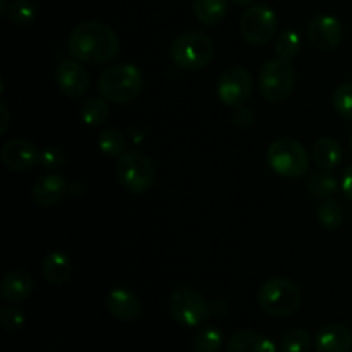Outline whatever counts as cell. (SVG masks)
Listing matches in <instances>:
<instances>
[{
	"mask_svg": "<svg viewBox=\"0 0 352 352\" xmlns=\"http://www.w3.org/2000/svg\"><path fill=\"white\" fill-rule=\"evenodd\" d=\"M253 91V79L251 74L241 65H232L226 69L217 82V96L227 107H244Z\"/></svg>",
	"mask_w": 352,
	"mask_h": 352,
	"instance_id": "cell-10",
	"label": "cell"
},
{
	"mask_svg": "<svg viewBox=\"0 0 352 352\" xmlns=\"http://www.w3.org/2000/svg\"><path fill=\"white\" fill-rule=\"evenodd\" d=\"M229 2L227 0H192V12L199 23L215 26L227 16Z\"/></svg>",
	"mask_w": 352,
	"mask_h": 352,
	"instance_id": "cell-21",
	"label": "cell"
},
{
	"mask_svg": "<svg viewBox=\"0 0 352 352\" xmlns=\"http://www.w3.org/2000/svg\"><path fill=\"white\" fill-rule=\"evenodd\" d=\"M268 165L277 175L285 179H299L309 170V157L299 141L280 138L268 148Z\"/></svg>",
	"mask_w": 352,
	"mask_h": 352,
	"instance_id": "cell-5",
	"label": "cell"
},
{
	"mask_svg": "<svg viewBox=\"0 0 352 352\" xmlns=\"http://www.w3.org/2000/svg\"><path fill=\"white\" fill-rule=\"evenodd\" d=\"M277 26L278 19L275 10L265 3H258V6H251L243 14L239 30L248 43L261 47L272 41V38L277 33Z\"/></svg>",
	"mask_w": 352,
	"mask_h": 352,
	"instance_id": "cell-9",
	"label": "cell"
},
{
	"mask_svg": "<svg viewBox=\"0 0 352 352\" xmlns=\"http://www.w3.org/2000/svg\"><path fill=\"white\" fill-rule=\"evenodd\" d=\"M302 301L301 289L289 278L275 277L265 282L258 291V305L267 315L284 316L292 315L299 309Z\"/></svg>",
	"mask_w": 352,
	"mask_h": 352,
	"instance_id": "cell-3",
	"label": "cell"
},
{
	"mask_svg": "<svg viewBox=\"0 0 352 352\" xmlns=\"http://www.w3.org/2000/svg\"><path fill=\"white\" fill-rule=\"evenodd\" d=\"M7 9H9L7 0H0V14H7Z\"/></svg>",
	"mask_w": 352,
	"mask_h": 352,
	"instance_id": "cell-37",
	"label": "cell"
},
{
	"mask_svg": "<svg viewBox=\"0 0 352 352\" xmlns=\"http://www.w3.org/2000/svg\"><path fill=\"white\" fill-rule=\"evenodd\" d=\"M117 177L119 182L133 195H143L151 188L155 179L153 164L144 153L129 150L117 160Z\"/></svg>",
	"mask_w": 352,
	"mask_h": 352,
	"instance_id": "cell-7",
	"label": "cell"
},
{
	"mask_svg": "<svg viewBox=\"0 0 352 352\" xmlns=\"http://www.w3.org/2000/svg\"><path fill=\"white\" fill-rule=\"evenodd\" d=\"M41 274L52 285H62L71 277V261L64 253H48L41 261Z\"/></svg>",
	"mask_w": 352,
	"mask_h": 352,
	"instance_id": "cell-19",
	"label": "cell"
},
{
	"mask_svg": "<svg viewBox=\"0 0 352 352\" xmlns=\"http://www.w3.org/2000/svg\"><path fill=\"white\" fill-rule=\"evenodd\" d=\"M316 217H318V222L322 223L323 229L336 230L344 222V208L336 199L325 198L316 210Z\"/></svg>",
	"mask_w": 352,
	"mask_h": 352,
	"instance_id": "cell-23",
	"label": "cell"
},
{
	"mask_svg": "<svg viewBox=\"0 0 352 352\" xmlns=\"http://www.w3.org/2000/svg\"><path fill=\"white\" fill-rule=\"evenodd\" d=\"M55 79L62 93L79 98L89 88V74L79 60H62L55 71Z\"/></svg>",
	"mask_w": 352,
	"mask_h": 352,
	"instance_id": "cell-13",
	"label": "cell"
},
{
	"mask_svg": "<svg viewBox=\"0 0 352 352\" xmlns=\"http://www.w3.org/2000/svg\"><path fill=\"white\" fill-rule=\"evenodd\" d=\"M107 309L113 318L120 322H134L141 315V301L134 292L127 289H113L105 299Z\"/></svg>",
	"mask_w": 352,
	"mask_h": 352,
	"instance_id": "cell-14",
	"label": "cell"
},
{
	"mask_svg": "<svg viewBox=\"0 0 352 352\" xmlns=\"http://www.w3.org/2000/svg\"><path fill=\"white\" fill-rule=\"evenodd\" d=\"M234 3H236V6H241V7H246V6H250V3H253L254 0H232Z\"/></svg>",
	"mask_w": 352,
	"mask_h": 352,
	"instance_id": "cell-36",
	"label": "cell"
},
{
	"mask_svg": "<svg viewBox=\"0 0 352 352\" xmlns=\"http://www.w3.org/2000/svg\"><path fill=\"white\" fill-rule=\"evenodd\" d=\"M311 336L302 329H292L284 336L280 344L282 352H309Z\"/></svg>",
	"mask_w": 352,
	"mask_h": 352,
	"instance_id": "cell-29",
	"label": "cell"
},
{
	"mask_svg": "<svg viewBox=\"0 0 352 352\" xmlns=\"http://www.w3.org/2000/svg\"><path fill=\"white\" fill-rule=\"evenodd\" d=\"M316 352H351L352 332L340 323H329L318 330L315 339Z\"/></svg>",
	"mask_w": 352,
	"mask_h": 352,
	"instance_id": "cell-15",
	"label": "cell"
},
{
	"mask_svg": "<svg viewBox=\"0 0 352 352\" xmlns=\"http://www.w3.org/2000/svg\"><path fill=\"white\" fill-rule=\"evenodd\" d=\"M33 292V277L24 270H14L3 277L0 294L7 302H23Z\"/></svg>",
	"mask_w": 352,
	"mask_h": 352,
	"instance_id": "cell-17",
	"label": "cell"
},
{
	"mask_svg": "<svg viewBox=\"0 0 352 352\" xmlns=\"http://www.w3.org/2000/svg\"><path fill=\"white\" fill-rule=\"evenodd\" d=\"M232 122L237 127H241V129L250 127L254 122V113L250 109H246V107H237L232 113Z\"/></svg>",
	"mask_w": 352,
	"mask_h": 352,
	"instance_id": "cell-33",
	"label": "cell"
},
{
	"mask_svg": "<svg viewBox=\"0 0 352 352\" xmlns=\"http://www.w3.org/2000/svg\"><path fill=\"white\" fill-rule=\"evenodd\" d=\"M24 313L21 309L14 308V306H7V308L0 309V322H2V327L9 332H14V330H19L21 327L24 325Z\"/></svg>",
	"mask_w": 352,
	"mask_h": 352,
	"instance_id": "cell-31",
	"label": "cell"
},
{
	"mask_svg": "<svg viewBox=\"0 0 352 352\" xmlns=\"http://www.w3.org/2000/svg\"><path fill=\"white\" fill-rule=\"evenodd\" d=\"M7 17L16 26H30L36 17V7L31 0H14L9 3Z\"/></svg>",
	"mask_w": 352,
	"mask_h": 352,
	"instance_id": "cell-28",
	"label": "cell"
},
{
	"mask_svg": "<svg viewBox=\"0 0 352 352\" xmlns=\"http://www.w3.org/2000/svg\"><path fill=\"white\" fill-rule=\"evenodd\" d=\"M40 164L48 170H55V168H60L65 164V157L58 148L48 146L40 153Z\"/></svg>",
	"mask_w": 352,
	"mask_h": 352,
	"instance_id": "cell-32",
	"label": "cell"
},
{
	"mask_svg": "<svg viewBox=\"0 0 352 352\" xmlns=\"http://www.w3.org/2000/svg\"><path fill=\"white\" fill-rule=\"evenodd\" d=\"M313 158L323 170H333L344 160L342 146L332 138H320L313 146Z\"/></svg>",
	"mask_w": 352,
	"mask_h": 352,
	"instance_id": "cell-20",
	"label": "cell"
},
{
	"mask_svg": "<svg viewBox=\"0 0 352 352\" xmlns=\"http://www.w3.org/2000/svg\"><path fill=\"white\" fill-rule=\"evenodd\" d=\"M215 55L213 41L198 31L182 33L172 41L170 57L177 67L184 71H199L212 62Z\"/></svg>",
	"mask_w": 352,
	"mask_h": 352,
	"instance_id": "cell-4",
	"label": "cell"
},
{
	"mask_svg": "<svg viewBox=\"0 0 352 352\" xmlns=\"http://www.w3.org/2000/svg\"><path fill=\"white\" fill-rule=\"evenodd\" d=\"M0 158L9 170L24 172L40 162V151L28 140L16 138V140H10L9 143L3 144Z\"/></svg>",
	"mask_w": 352,
	"mask_h": 352,
	"instance_id": "cell-12",
	"label": "cell"
},
{
	"mask_svg": "<svg viewBox=\"0 0 352 352\" xmlns=\"http://www.w3.org/2000/svg\"><path fill=\"white\" fill-rule=\"evenodd\" d=\"M222 339V332L217 327H203L192 340V352H219Z\"/></svg>",
	"mask_w": 352,
	"mask_h": 352,
	"instance_id": "cell-27",
	"label": "cell"
},
{
	"mask_svg": "<svg viewBox=\"0 0 352 352\" xmlns=\"http://www.w3.org/2000/svg\"><path fill=\"white\" fill-rule=\"evenodd\" d=\"M98 91L110 103H129L143 91V74L133 64L112 65L100 76Z\"/></svg>",
	"mask_w": 352,
	"mask_h": 352,
	"instance_id": "cell-2",
	"label": "cell"
},
{
	"mask_svg": "<svg viewBox=\"0 0 352 352\" xmlns=\"http://www.w3.org/2000/svg\"><path fill=\"white\" fill-rule=\"evenodd\" d=\"M308 189L316 198H329L339 191V182L330 170H318L309 177Z\"/></svg>",
	"mask_w": 352,
	"mask_h": 352,
	"instance_id": "cell-24",
	"label": "cell"
},
{
	"mask_svg": "<svg viewBox=\"0 0 352 352\" xmlns=\"http://www.w3.org/2000/svg\"><path fill=\"white\" fill-rule=\"evenodd\" d=\"M0 112H2V127H0V133L3 134L7 131V126H9V112H7L6 103L0 105Z\"/></svg>",
	"mask_w": 352,
	"mask_h": 352,
	"instance_id": "cell-35",
	"label": "cell"
},
{
	"mask_svg": "<svg viewBox=\"0 0 352 352\" xmlns=\"http://www.w3.org/2000/svg\"><path fill=\"white\" fill-rule=\"evenodd\" d=\"M332 103L340 117L352 120V82H342L333 91Z\"/></svg>",
	"mask_w": 352,
	"mask_h": 352,
	"instance_id": "cell-30",
	"label": "cell"
},
{
	"mask_svg": "<svg viewBox=\"0 0 352 352\" xmlns=\"http://www.w3.org/2000/svg\"><path fill=\"white\" fill-rule=\"evenodd\" d=\"M296 85V72L289 60L284 58H275L267 62L261 67L258 86L260 93L265 100L272 103H280L291 96Z\"/></svg>",
	"mask_w": 352,
	"mask_h": 352,
	"instance_id": "cell-8",
	"label": "cell"
},
{
	"mask_svg": "<svg viewBox=\"0 0 352 352\" xmlns=\"http://www.w3.org/2000/svg\"><path fill=\"white\" fill-rule=\"evenodd\" d=\"M309 41L315 48L322 52L336 50L344 38V28L340 21L333 16H322L313 17L308 26Z\"/></svg>",
	"mask_w": 352,
	"mask_h": 352,
	"instance_id": "cell-11",
	"label": "cell"
},
{
	"mask_svg": "<svg viewBox=\"0 0 352 352\" xmlns=\"http://www.w3.org/2000/svg\"><path fill=\"white\" fill-rule=\"evenodd\" d=\"M342 191L344 195L352 201V164H349L344 170L342 175Z\"/></svg>",
	"mask_w": 352,
	"mask_h": 352,
	"instance_id": "cell-34",
	"label": "cell"
},
{
	"mask_svg": "<svg viewBox=\"0 0 352 352\" xmlns=\"http://www.w3.org/2000/svg\"><path fill=\"white\" fill-rule=\"evenodd\" d=\"M349 146H351V151H352V134H351V138H349Z\"/></svg>",
	"mask_w": 352,
	"mask_h": 352,
	"instance_id": "cell-38",
	"label": "cell"
},
{
	"mask_svg": "<svg viewBox=\"0 0 352 352\" xmlns=\"http://www.w3.org/2000/svg\"><path fill=\"white\" fill-rule=\"evenodd\" d=\"M227 352H277V347L261 333L253 330H241L230 337Z\"/></svg>",
	"mask_w": 352,
	"mask_h": 352,
	"instance_id": "cell-18",
	"label": "cell"
},
{
	"mask_svg": "<svg viewBox=\"0 0 352 352\" xmlns=\"http://www.w3.org/2000/svg\"><path fill=\"white\" fill-rule=\"evenodd\" d=\"M301 52V36L296 30H284L275 40V54L278 58L292 60Z\"/></svg>",
	"mask_w": 352,
	"mask_h": 352,
	"instance_id": "cell-25",
	"label": "cell"
},
{
	"mask_svg": "<svg viewBox=\"0 0 352 352\" xmlns=\"http://www.w3.org/2000/svg\"><path fill=\"white\" fill-rule=\"evenodd\" d=\"M67 192V181L62 175L57 174H47L36 181V184L31 189V196L33 201L38 206H54L60 201Z\"/></svg>",
	"mask_w": 352,
	"mask_h": 352,
	"instance_id": "cell-16",
	"label": "cell"
},
{
	"mask_svg": "<svg viewBox=\"0 0 352 352\" xmlns=\"http://www.w3.org/2000/svg\"><path fill=\"white\" fill-rule=\"evenodd\" d=\"M110 107L105 98H88L81 107V120L86 126L98 127L109 119Z\"/></svg>",
	"mask_w": 352,
	"mask_h": 352,
	"instance_id": "cell-22",
	"label": "cell"
},
{
	"mask_svg": "<svg viewBox=\"0 0 352 352\" xmlns=\"http://www.w3.org/2000/svg\"><path fill=\"white\" fill-rule=\"evenodd\" d=\"M168 311L186 329L205 325L212 315V306L201 292L191 287H179L168 298Z\"/></svg>",
	"mask_w": 352,
	"mask_h": 352,
	"instance_id": "cell-6",
	"label": "cell"
},
{
	"mask_svg": "<svg viewBox=\"0 0 352 352\" xmlns=\"http://www.w3.org/2000/svg\"><path fill=\"white\" fill-rule=\"evenodd\" d=\"M120 52V40L107 24L86 21L78 24L69 36V54L86 64H107Z\"/></svg>",
	"mask_w": 352,
	"mask_h": 352,
	"instance_id": "cell-1",
	"label": "cell"
},
{
	"mask_svg": "<svg viewBox=\"0 0 352 352\" xmlns=\"http://www.w3.org/2000/svg\"><path fill=\"white\" fill-rule=\"evenodd\" d=\"M96 143H98L100 151L107 157H120V155L126 153L127 141L124 134L117 129H107L100 133Z\"/></svg>",
	"mask_w": 352,
	"mask_h": 352,
	"instance_id": "cell-26",
	"label": "cell"
}]
</instances>
